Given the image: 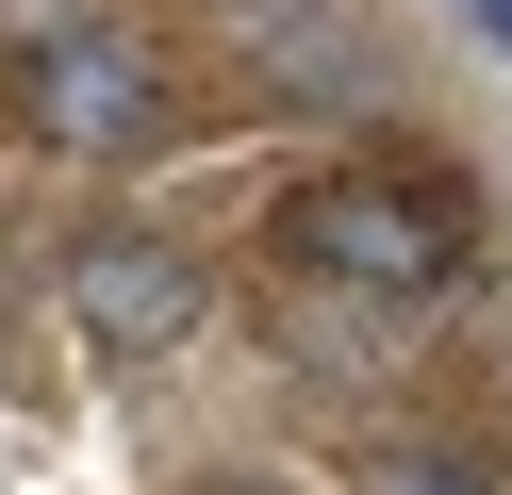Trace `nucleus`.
<instances>
[{
  "label": "nucleus",
  "instance_id": "1",
  "mask_svg": "<svg viewBox=\"0 0 512 495\" xmlns=\"http://www.w3.org/2000/svg\"><path fill=\"white\" fill-rule=\"evenodd\" d=\"M298 281H347V297H446L479 264V198L446 182V165H331V182L281 198L265 231Z\"/></svg>",
  "mask_w": 512,
  "mask_h": 495
},
{
  "label": "nucleus",
  "instance_id": "2",
  "mask_svg": "<svg viewBox=\"0 0 512 495\" xmlns=\"http://www.w3.org/2000/svg\"><path fill=\"white\" fill-rule=\"evenodd\" d=\"M199 314H215V281H199V248H166V231H100V248L67 264V330L100 363H166Z\"/></svg>",
  "mask_w": 512,
  "mask_h": 495
},
{
  "label": "nucleus",
  "instance_id": "3",
  "mask_svg": "<svg viewBox=\"0 0 512 495\" xmlns=\"http://www.w3.org/2000/svg\"><path fill=\"white\" fill-rule=\"evenodd\" d=\"M17 116L50 132V149H149V132H166V66L133 50V33H50L34 66H17Z\"/></svg>",
  "mask_w": 512,
  "mask_h": 495
},
{
  "label": "nucleus",
  "instance_id": "4",
  "mask_svg": "<svg viewBox=\"0 0 512 495\" xmlns=\"http://www.w3.org/2000/svg\"><path fill=\"white\" fill-rule=\"evenodd\" d=\"M364 495H512V462H496V446H463V429H413V446H380V462H364Z\"/></svg>",
  "mask_w": 512,
  "mask_h": 495
},
{
  "label": "nucleus",
  "instance_id": "5",
  "mask_svg": "<svg viewBox=\"0 0 512 495\" xmlns=\"http://www.w3.org/2000/svg\"><path fill=\"white\" fill-rule=\"evenodd\" d=\"M182 495H298V479H265V462H248V479H182Z\"/></svg>",
  "mask_w": 512,
  "mask_h": 495
},
{
  "label": "nucleus",
  "instance_id": "6",
  "mask_svg": "<svg viewBox=\"0 0 512 495\" xmlns=\"http://www.w3.org/2000/svg\"><path fill=\"white\" fill-rule=\"evenodd\" d=\"M463 17H479V33H496V50H512V0H463Z\"/></svg>",
  "mask_w": 512,
  "mask_h": 495
}]
</instances>
